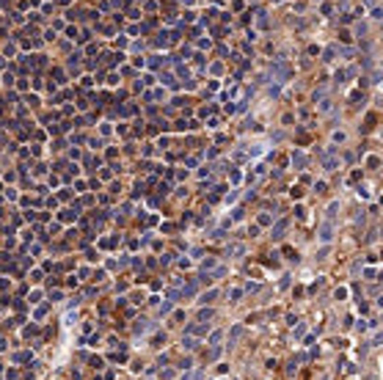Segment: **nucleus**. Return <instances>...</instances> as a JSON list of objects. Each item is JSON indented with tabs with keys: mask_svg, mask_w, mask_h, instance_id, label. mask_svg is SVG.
<instances>
[{
	"mask_svg": "<svg viewBox=\"0 0 383 380\" xmlns=\"http://www.w3.org/2000/svg\"><path fill=\"white\" fill-rule=\"evenodd\" d=\"M284 229H287V220H281V223L273 229V237H281V231H284Z\"/></svg>",
	"mask_w": 383,
	"mask_h": 380,
	"instance_id": "nucleus-1",
	"label": "nucleus"
}]
</instances>
